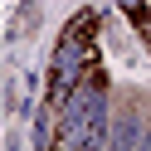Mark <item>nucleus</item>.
Masks as SVG:
<instances>
[]
</instances>
